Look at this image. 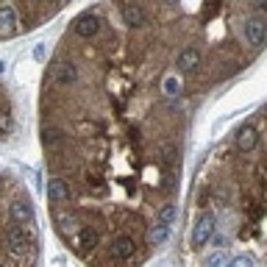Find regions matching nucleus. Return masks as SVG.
Here are the masks:
<instances>
[{
	"instance_id": "1",
	"label": "nucleus",
	"mask_w": 267,
	"mask_h": 267,
	"mask_svg": "<svg viewBox=\"0 0 267 267\" xmlns=\"http://www.w3.org/2000/svg\"><path fill=\"white\" fill-rule=\"evenodd\" d=\"M34 242V237H31L28 231L23 228V222H17V226L9 228V234H6V245H9V251L14 253V256H23L25 251H28V245Z\"/></svg>"
},
{
	"instance_id": "2",
	"label": "nucleus",
	"mask_w": 267,
	"mask_h": 267,
	"mask_svg": "<svg viewBox=\"0 0 267 267\" xmlns=\"http://www.w3.org/2000/svg\"><path fill=\"white\" fill-rule=\"evenodd\" d=\"M245 39H248V44H253V48H262L264 39H267V20L264 17H251V20H245Z\"/></svg>"
},
{
	"instance_id": "3",
	"label": "nucleus",
	"mask_w": 267,
	"mask_h": 267,
	"mask_svg": "<svg viewBox=\"0 0 267 267\" xmlns=\"http://www.w3.org/2000/svg\"><path fill=\"white\" fill-rule=\"evenodd\" d=\"M212 234H214V217L212 214H201V220L195 222V228H192V245L209 242Z\"/></svg>"
},
{
	"instance_id": "4",
	"label": "nucleus",
	"mask_w": 267,
	"mask_h": 267,
	"mask_svg": "<svg viewBox=\"0 0 267 267\" xmlns=\"http://www.w3.org/2000/svg\"><path fill=\"white\" fill-rule=\"evenodd\" d=\"M123 23L128 25V28H142L145 23H148V14H145V9L139 3H123Z\"/></svg>"
},
{
	"instance_id": "5",
	"label": "nucleus",
	"mask_w": 267,
	"mask_h": 267,
	"mask_svg": "<svg viewBox=\"0 0 267 267\" xmlns=\"http://www.w3.org/2000/svg\"><path fill=\"white\" fill-rule=\"evenodd\" d=\"M100 31V20L95 14H81L78 20H75V34L89 39V36H95Z\"/></svg>"
},
{
	"instance_id": "6",
	"label": "nucleus",
	"mask_w": 267,
	"mask_h": 267,
	"mask_svg": "<svg viewBox=\"0 0 267 267\" xmlns=\"http://www.w3.org/2000/svg\"><path fill=\"white\" fill-rule=\"evenodd\" d=\"M9 214H11V220L14 222H31L34 220V209H31V203L25 201V198H17V201H11V209H9Z\"/></svg>"
},
{
	"instance_id": "7",
	"label": "nucleus",
	"mask_w": 267,
	"mask_h": 267,
	"mask_svg": "<svg viewBox=\"0 0 267 267\" xmlns=\"http://www.w3.org/2000/svg\"><path fill=\"white\" fill-rule=\"evenodd\" d=\"M256 142H259V131L253 128V125H242V128L237 131V148L239 150H253L256 148Z\"/></svg>"
},
{
	"instance_id": "8",
	"label": "nucleus",
	"mask_w": 267,
	"mask_h": 267,
	"mask_svg": "<svg viewBox=\"0 0 267 267\" xmlns=\"http://www.w3.org/2000/svg\"><path fill=\"white\" fill-rule=\"evenodd\" d=\"M134 251H137V242L131 237H117L112 242V256L114 259H131Z\"/></svg>"
},
{
	"instance_id": "9",
	"label": "nucleus",
	"mask_w": 267,
	"mask_h": 267,
	"mask_svg": "<svg viewBox=\"0 0 267 267\" xmlns=\"http://www.w3.org/2000/svg\"><path fill=\"white\" fill-rule=\"evenodd\" d=\"M48 198L53 201V203H67L70 201V187L61 178H50V184H48Z\"/></svg>"
},
{
	"instance_id": "10",
	"label": "nucleus",
	"mask_w": 267,
	"mask_h": 267,
	"mask_svg": "<svg viewBox=\"0 0 267 267\" xmlns=\"http://www.w3.org/2000/svg\"><path fill=\"white\" fill-rule=\"evenodd\" d=\"M198 64H201V53H198L195 48H184L181 53H178V70H184V73H192Z\"/></svg>"
},
{
	"instance_id": "11",
	"label": "nucleus",
	"mask_w": 267,
	"mask_h": 267,
	"mask_svg": "<svg viewBox=\"0 0 267 267\" xmlns=\"http://www.w3.org/2000/svg\"><path fill=\"white\" fill-rule=\"evenodd\" d=\"M17 11L11 6H0V34H11L17 28Z\"/></svg>"
},
{
	"instance_id": "12",
	"label": "nucleus",
	"mask_w": 267,
	"mask_h": 267,
	"mask_svg": "<svg viewBox=\"0 0 267 267\" xmlns=\"http://www.w3.org/2000/svg\"><path fill=\"white\" fill-rule=\"evenodd\" d=\"M78 78V70H75V64H70V61H64V64L56 67V84H73V81Z\"/></svg>"
},
{
	"instance_id": "13",
	"label": "nucleus",
	"mask_w": 267,
	"mask_h": 267,
	"mask_svg": "<svg viewBox=\"0 0 267 267\" xmlns=\"http://www.w3.org/2000/svg\"><path fill=\"white\" fill-rule=\"evenodd\" d=\"M98 231H95V228L92 226H86V228H81V231H78V245L81 248H84V251H92V248L95 245H98Z\"/></svg>"
},
{
	"instance_id": "14",
	"label": "nucleus",
	"mask_w": 267,
	"mask_h": 267,
	"mask_svg": "<svg viewBox=\"0 0 267 267\" xmlns=\"http://www.w3.org/2000/svg\"><path fill=\"white\" fill-rule=\"evenodd\" d=\"M167 237H170V228L164 226V222H159V226H153L148 231V242L150 245H162V242H167Z\"/></svg>"
},
{
	"instance_id": "15",
	"label": "nucleus",
	"mask_w": 267,
	"mask_h": 267,
	"mask_svg": "<svg viewBox=\"0 0 267 267\" xmlns=\"http://www.w3.org/2000/svg\"><path fill=\"white\" fill-rule=\"evenodd\" d=\"M42 142H44V148L56 150L61 142H64V134H61V131H56V128H48V131L42 134Z\"/></svg>"
},
{
	"instance_id": "16",
	"label": "nucleus",
	"mask_w": 267,
	"mask_h": 267,
	"mask_svg": "<svg viewBox=\"0 0 267 267\" xmlns=\"http://www.w3.org/2000/svg\"><path fill=\"white\" fill-rule=\"evenodd\" d=\"M164 98H178L181 95V81L175 78V75H170V78H164Z\"/></svg>"
},
{
	"instance_id": "17",
	"label": "nucleus",
	"mask_w": 267,
	"mask_h": 267,
	"mask_svg": "<svg viewBox=\"0 0 267 267\" xmlns=\"http://www.w3.org/2000/svg\"><path fill=\"white\" fill-rule=\"evenodd\" d=\"M178 217V209L173 206V203H167V206H162V212H159V222H164V226H170Z\"/></svg>"
},
{
	"instance_id": "18",
	"label": "nucleus",
	"mask_w": 267,
	"mask_h": 267,
	"mask_svg": "<svg viewBox=\"0 0 267 267\" xmlns=\"http://www.w3.org/2000/svg\"><path fill=\"white\" fill-rule=\"evenodd\" d=\"M228 262H231V259H228V256H226V253H222V251L206 259V264H212V267H220V264H228Z\"/></svg>"
},
{
	"instance_id": "19",
	"label": "nucleus",
	"mask_w": 267,
	"mask_h": 267,
	"mask_svg": "<svg viewBox=\"0 0 267 267\" xmlns=\"http://www.w3.org/2000/svg\"><path fill=\"white\" fill-rule=\"evenodd\" d=\"M173 159H175V148H173V145H164V150H162V162H164V164H170Z\"/></svg>"
},
{
	"instance_id": "20",
	"label": "nucleus",
	"mask_w": 267,
	"mask_h": 267,
	"mask_svg": "<svg viewBox=\"0 0 267 267\" xmlns=\"http://www.w3.org/2000/svg\"><path fill=\"white\" fill-rule=\"evenodd\" d=\"M231 264H234V267H251V264H253V256H234Z\"/></svg>"
},
{
	"instance_id": "21",
	"label": "nucleus",
	"mask_w": 267,
	"mask_h": 267,
	"mask_svg": "<svg viewBox=\"0 0 267 267\" xmlns=\"http://www.w3.org/2000/svg\"><path fill=\"white\" fill-rule=\"evenodd\" d=\"M9 125H11L9 117H0V131H9Z\"/></svg>"
},
{
	"instance_id": "22",
	"label": "nucleus",
	"mask_w": 267,
	"mask_h": 267,
	"mask_svg": "<svg viewBox=\"0 0 267 267\" xmlns=\"http://www.w3.org/2000/svg\"><path fill=\"white\" fill-rule=\"evenodd\" d=\"M73 222H75L73 217H61V226H64V228H67V231H70V228H73Z\"/></svg>"
},
{
	"instance_id": "23",
	"label": "nucleus",
	"mask_w": 267,
	"mask_h": 267,
	"mask_svg": "<svg viewBox=\"0 0 267 267\" xmlns=\"http://www.w3.org/2000/svg\"><path fill=\"white\" fill-rule=\"evenodd\" d=\"M214 245H217V248H226L228 239H226V237H214Z\"/></svg>"
},
{
	"instance_id": "24",
	"label": "nucleus",
	"mask_w": 267,
	"mask_h": 267,
	"mask_svg": "<svg viewBox=\"0 0 267 267\" xmlns=\"http://www.w3.org/2000/svg\"><path fill=\"white\" fill-rule=\"evenodd\" d=\"M3 70H6V61H0V75H3Z\"/></svg>"
},
{
	"instance_id": "25",
	"label": "nucleus",
	"mask_w": 267,
	"mask_h": 267,
	"mask_svg": "<svg viewBox=\"0 0 267 267\" xmlns=\"http://www.w3.org/2000/svg\"><path fill=\"white\" fill-rule=\"evenodd\" d=\"M164 3H170V6H175V3H178V0H164Z\"/></svg>"
}]
</instances>
